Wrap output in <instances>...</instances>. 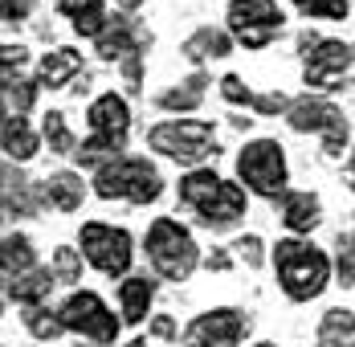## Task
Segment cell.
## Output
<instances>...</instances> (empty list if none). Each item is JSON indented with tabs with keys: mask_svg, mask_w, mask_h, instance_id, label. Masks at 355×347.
<instances>
[{
	"mask_svg": "<svg viewBox=\"0 0 355 347\" xmlns=\"http://www.w3.org/2000/svg\"><path fill=\"white\" fill-rule=\"evenodd\" d=\"M274 270H278V286L286 290V298L294 303H311L327 290V278H331V262L319 245L311 242H278L274 245Z\"/></svg>",
	"mask_w": 355,
	"mask_h": 347,
	"instance_id": "cell-1",
	"label": "cell"
},
{
	"mask_svg": "<svg viewBox=\"0 0 355 347\" xmlns=\"http://www.w3.org/2000/svg\"><path fill=\"white\" fill-rule=\"evenodd\" d=\"M180 201L192 208L209 229H225L237 217H245V192L229 180H220L213 168H196L180 180Z\"/></svg>",
	"mask_w": 355,
	"mask_h": 347,
	"instance_id": "cell-2",
	"label": "cell"
},
{
	"mask_svg": "<svg viewBox=\"0 0 355 347\" xmlns=\"http://www.w3.org/2000/svg\"><path fill=\"white\" fill-rule=\"evenodd\" d=\"M94 192L103 201H131V205H151L164 192L159 172L139 160V155H114L94 172Z\"/></svg>",
	"mask_w": 355,
	"mask_h": 347,
	"instance_id": "cell-3",
	"label": "cell"
},
{
	"mask_svg": "<svg viewBox=\"0 0 355 347\" xmlns=\"http://www.w3.org/2000/svg\"><path fill=\"white\" fill-rule=\"evenodd\" d=\"M90 139L82 143V151H73L86 168L90 164H98L103 168V160H114L119 151H123V143H127V127H131V110H127V103L110 90V94H103V99H94L90 103Z\"/></svg>",
	"mask_w": 355,
	"mask_h": 347,
	"instance_id": "cell-4",
	"label": "cell"
},
{
	"mask_svg": "<svg viewBox=\"0 0 355 347\" xmlns=\"http://www.w3.org/2000/svg\"><path fill=\"white\" fill-rule=\"evenodd\" d=\"M147 257H151V270L168 282H184V278L196 270L200 262V249L192 242V233L172 221V217H159L151 229H147Z\"/></svg>",
	"mask_w": 355,
	"mask_h": 347,
	"instance_id": "cell-5",
	"label": "cell"
},
{
	"mask_svg": "<svg viewBox=\"0 0 355 347\" xmlns=\"http://www.w3.org/2000/svg\"><path fill=\"white\" fill-rule=\"evenodd\" d=\"M147 143H151V151L192 168L216 151V131L213 123H200V119H168L147 131Z\"/></svg>",
	"mask_w": 355,
	"mask_h": 347,
	"instance_id": "cell-6",
	"label": "cell"
},
{
	"mask_svg": "<svg viewBox=\"0 0 355 347\" xmlns=\"http://www.w3.org/2000/svg\"><path fill=\"white\" fill-rule=\"evenodd\" d=\"M237 176L245 180L253 192L278 201L286 196V151L278 139H253L245 151L237 155Z\"/></svg>",
	"mask_w": 355,
	"mask_h": 347,
	"instance_id": "cell-7",
	"label": "cell"
},
{
	"mask_svg": "<svg viewBox=\"0 0 355 347\" xmlns=\"http://www.w3.org/2000/svg\"><path fill=\"white\" fill-rule=\"evenodd\" d=\"M298 49H302V58H306V69H302L306 86H327V90H335L355 62V49L347 41H322V37H315V33L298 37Z\"/></svg>",
	"mask_w": 355,
	"mask_h": 347,
	"instance_id": "cell-8",
	"label": "cell"
},
{
	"mask_svg": "<svg viewBox=\"0 0 355 347\" xmlns=\"http://www.w3.org/2000/svg\"><path fill=\"white\" fill-rule=\"evenodd\" d=\"M82 253L94 270H103L107 278L127 274L131 266V237L127 229H114V225H103V221H86L82 225Z\"/></svg>",
	"mask_w": 355,
	"mask_h": 347,
	"instance_id": "cell-9",
	"label": "cell"
},
{
	"mask_svg": "<svg viewBox=\"0 0 355 347\" xmlns=\"http://www.w3.org/2000/svg\"><path fill=\"white\" fill-rule=\"evenodd\" d=\"M282 21L286 17L274 0H233L229 4V29L249 49L270 45L274 37L282 33Z\"/></svg>",
	"mask_w": 355,
	"mask_h": 347,
	"instance_id": "cell-10",
	"label": "cell"
},
{
	"mask_svg": "<svg viewBox=\"0 0 355 347\" xmlns=\"http://www.w3.org/2000/svg\"><path fill=\"white\" fill-rule=\"evenodd\" d=\"M286 115H290L294 131H319L327 155H343L347 123H343V110L335 103H327V99H298V103H290Z\"/></svg>",
	"mask_w": 355,
	"mask_h": 347,
	"instance_id": "cell-11",
	"label": "cell"
},
{
	"mask_svg": "<svg viewBox=\"0 0 355 347\" xmlns=\"http://www.w3.org/2000/svg\"><path fill=\"white\" fill-rule=\"evenodd\" d=\"M58 314H62L66 331H78V335H86V339H94V344H114V339H119V319H114V314L107 311V303H103L98 294H90V290L70 294Z\"/></svg>",
	"mask_w": 355,
	"mask_h": 347,
	"instance_id": "cell-12",
	"label": "cell"
},
{
	"mask_svg": "<svg viewBox=\"0 0 355 347\" xmlns=\"http://www.w3.org/2000/svg\"><path fill=\"white\" fill-rule=\"evenodd\" d=\"M249 331V319L233 307H216V311L196 314L184 331V344L188 347H237L241 335Z\"/></svg>",
	"mask_w": 355,
	"mask_h": 347,
	"instance_id": "cell-13",
	"label": "cell"
},
{
	"mask_svg": "<svg viewBox=\"0 0 355 347\" xmlns=\"http://www.w3.org/2000/svg\"><path fill=\"white\" fill-rule=\"evenodd\" d=\"M58 8L73 21V29L82 37H103L107 33V4L103 0H58Z\"/></svg>",
	"mask_w": 355,
	"mask_h": 347,
	"instance_id": "cell-14",
	"label": "cell"
},
{
	"mask_svg": "<svg viewBox=\"0 0 355 347\" xmlns=\"http://www.w3.org/2000/svg\"><path fill=\"white\" fill-rule=\"evenodd\" d=\"M53 282H58L53 270H29V274H21V278H8L4 282V294L17 298L21 307H41V298H49Z\"/></svg>",
	"mask_w": 355,
	"mask_h": 347,
	"instance_id": "cell-15",
	"label": "cell"
},
{
	"mask_svg": "<svg viewBox=\"0 0 355 347\" xmlns=\"http://www.w3.org/2000/svg\"><path fill=\"white\" fill-rule=\"evenodd\" d=\"M41 196H45L53 208H62V212H78V208H82V196H86L82 176H73V172L49 176V180L41 184Z\"/></svg>",
	"mask_w": 355,
	"mask_h": 347,
	"instance_id": "cell-16",
	"label": "cell"
},
{
	"mask_svg": "<svg viewBox=\"0 0 355 347\" xmlns=\"http://www.w3.org/2000/svg\"><path fill=\"white\" fill-rule=\"evenodd\" d=\"M98 53L107 58V62H127V58H139V33L119 17V21H110L107 25V33L98 37Z\"/></svg>",
	"mask_w": 355,
	"mask_h": 347,
	"instance_id": "cell-17",
	"label": "cell"
},
{
	"mask_svg": "<svg viewBox=\"0 0 355 347\" xmlns=\"http://www.w3.org/2000/svg\"><path fill=\"white\" fill-rule=\"evenodd\" d=\"M282 221H286V229H294V233H311L322 221L319 201H315L311 192H286L282 196Z\"/></svg>",
	"mask_w": 355,
	"mask_h": 347,
	"instance_id": "cell-18",
	"label": "cell"
},
{
	"mask_svg": "<svg viewBox=\"0 0 355 347\" xmlns=\"http://www.w3.org/2000/svg\"><path fill=\"white\" fill-rule=\"evenodd\" d=\"M319 347H355V311L335 307L319 323Z\"/></svg>",
	"mask_w": 355,
	"mask_h": 347,
	"instance_id": "cell-19",
	"label": "cell"
},
{
	"mask_svg": "<svg viewBox=\"0 0 355 347\" xmlns=\"http://www.w3.org/2000/svg\"><path fill=\"white\" fill-rule=\"evenodd\" d=\"M151 298H155V282H147V278H127L119 286V303H123V319L127 323H143Z\"/></svg>",
	"mask_w": 355,
	"mask_h": 347,
	"instance_id": "cell-20",
	"label": "cell"
},
{
	"mask_svg": "<svg viewBox=\"0 0 355 347\" xmlns=\"http://www.w3.org/2000/svg\"><path fill=\"white\" fill-rule=\"evenodd\" d=\"M73 74H82V58H78L73 49H53V53L41 58V82H45L49 90L66 86Z\"/></svg>",
	"mask_w": 355,
	"mask_h": 347,
	"instance_id": "cell-21",
	"label": "cell"
},
{
	"mask_svg": "<svg viewBox=\"0 0 355 347\" xmlns=\"http://www.w3.org/2000/svg\"><path fill=\"white\" fill-rule=\"evenodd\" d=\"M229 49H233V41L220 29H196L184 41V58H192V62H200V58H225Z\"/></svg>",
	"mask_w": 355,
	"mask_h": 347,
	"instance_id": "cell-22",
	"label": "cell"
},
{
	"mask_svg": "<svg viewBox=\"0 0 355 347\" xmlns=\"http://www.w3.org/2000/svg\"><path fill=\"white\" fill-rule=\"evenodd\" d=\"M37 151V135L25 127L21 115H4V155L8 160H29Z\"/></svg>",
	"mask_w": 355,
	"mask_h": 347,
	"instance_id": "cell-23",
	"label": "cell"
},
{
	"mask_svg": "<svg viewBox=\"0 0 355 347\" xmlns=\"http://www.w3.org/2000/svg\"><path fill=\"white\" fill-rule=\"evenodd\" d=\"M29 270H37V266H33V245H29V237H21V233H8V237H4V282H8V278L29 274Z\"/></svg>",
	"mask_w": 355,
	"mask_h": 347,
	"instance_id": "cell-24",
	"label": "cell"
},
{
	"mask_svg": "<svg viewBox=\"0 0 355 347\" xmlns=\"http://www.w3.org/2000/svg\"><path fill=\"white\" fill-rule=\"evenodd\" d=\"M200 99H205V74L188 78L180 90H168V94L159 99V106H164V110H192V106H200Z\"/></svg>",
	"mask_w": 355,
	"mask_h": 347,
	"instance_id": "cell-25",
	"label": "cell"
},
{
	"mask_svg": "<svg viewBox=\"0 0 355 347\" xmlns=\"http://www.w3.org/2000/svg\"><path fill=\"white\" fill-rule=\"evenodd\" d=\"M4 208L17 212V217H29L33 212V201H29V184L12 168H4Z\"/></svg>",
	"mask_w": 355,
	"mask_h": 347,
	"instance_id": "cell-26",
	"label": "cell"
},
{
	"mask_svg": "<svg viewBox=\"0 0 355 347\" xmlns=\"http://www.w3.org/2000/svg\"><path fill=\"white\" fill-rule=\"evenodd\" d=\"M41 135L49 143V151H58V155L73 151V135H70V127H66V115H62V110H49V115H45Z\"/></svg>",
	"mask_w": 355,
	"mask_h": 347,
	"instance_id": "cell-27",
	"label": "cell"
},
{
	"mask_svg": "<svg viewBox=\"0 0 355 347\" xmlns=\"http://www.w3.org/2000/svg\"><path fill=\"white\" fill-rule=\"evenodd\" d=\"M25 327L33 331L37 339H58V335L66 331L62 314H49L45 307H29V311H25Z\"/></svg>",
	"mask_w": 355,
	"mask_h": 347,
	"instance_id": "cell-28",
	"label": "cell"
},
{
	"mask_svg": "<svg viewBox=\"0 0 355 347\" xmlns=\"http://www.w3.org/2000/svg\"><path fill=\"white\" fill-rule=\"evenodd\" d=\"M53 274H58V282H78L82 278V253L70 245L53 249Z\"/></svg>",
	"mask_w": 355,
	"mask_h": 347,
	"instance_id": "cell-29",
	"label": "cell"
},
{
	"mask_svg": "<svg viewBox=\"0 0 355 347\" xmlns=\"http://www.w3.org/2000/svg\"><path fill=\"white\" fill-rule=\"evenodd\" d=\"M306 17H331V21H343L347 17V0H294Z\"/></svg>",
	"mask_w": 355,
	"mask_h": 347,
	"instance_id": "cell-30",
	"label": "cell"
},
{
	"mask_svg": "<svg viewBox=\"0 0 355 347\" xmlns=\"http://www.w3.org/2000/svg\"><path fill=\"white\" fill-rule=\"evenodd\" d=\"M220 94L229 99V103H237V106H253L257 103V94L249 90L245 82L237 78V74H229V78H220Z\"/></svg>",
	"mask_w": 355,
	"mask_h": 347,
	"instance_id": "cell-31",
	"label": "cell"
},
{
	"mask_svg": "<svg viewBox=\"0 0 355 347\" xmlns=\"http://www.w3.org/2000/svg\"><path fill=\"white\" fill-rule=\"evenodd\" d=\"M4 94H8V103H17V115L21 110H29L37 99V82H8L4 86Z\"/></svg>",
	"mask_w": 355,
	"mask_h": 347,
	"instance_id": "cell-32",
	"label": "cell"
},
{
	"mask_svg": "<svg viewBox=\"0 0 355 347\" xmlns=\"http://www.w3.org/2000/svg\"><path fill=\"white\" fill-rule=\"evenodd\" d=\"M339 278L343 286H355V233L339 242Z\"/></svg>",
	"mask_w": 355,
	"mask_h": 347,
	"instance_id": "cell-33",
	"label": "cell"
},
{
	"mask_svg": "<svg viewBox=\"0 0 355 347\" xmlns=\"http://www.w3.org/2000/svg\"><path fill=\"white\" fill-rule=\"evenodd\" d=\"M37 0H0V8H4V21L8 25H17V21H25L29 12H33Z\"/></svg>",
	"mask_w": 355,
	"mask_h": 347,
	"instance_id": "cell-34",
	"label": "cell"
},
{
	"mask_svg": "<svg viewBox=\"0 0 355 347\" xmlns=\"http://www.w3.org/2000/svg\"><path fill=\"white\" fill-rule=\"evenodd\" d=\"M21 62H25V49L21 45H4V82L12 78V66L21 69Z\"/></svg>",
	"mask_w": 355,
	"mask_h": 347,
	"instance_id": "cell-35",
	"label": "cell"
},
{
	"mask_svg": "<svg viewBox=\"0 0 355 347\" xmlns=\"http://www.w3.org/2000/svg\"><path fill=\"white\" fill-rule=\"evenodd\" d=\"M237 249H241V257H245L249 266H261V242H257V237H245V242H237Z\"/></svg>",
	"mask_w": 355,
	"mask_h": 347,
	"instance_id": "cell-36",
	"label": "cell"
},
{
	"mask_svg": "<svg viewBox=\"0 0 355 347\" xmlns=\"http://www.w3.org/2000/svg\"><path fill=\"white\" fill-rule=\"evenodd\" d=\"M151 335H159V339H172V335H176V323H172L168 314H159V319L151 323Z\"/></svg>",
	"mask_w": 355,
	"mask_h": 347,
	"instance_id": "cell-37",
	"label": "cell"
},
{
	"mask_svg": "<svg viewBox=\"0 0 355 347\" xmlns=\"http://www.w3.org/2000/svg\"><path fill=\"white\" fill-rule=\"evenodd\" d=\"M119 4H123V8H127V12H131V8H139L143 0H119Z\"/></svg>",
	"mask_w": 355,
	"mask_h": 347,
	"instance_id": "cell-38",
	"label": "cell"
},
{
	"mask_svg": "<svg viewBox=\"0 0 355 347\" xmlns=\"http://www.w3.org/2000/svg\"><path fill=\"white\" fill-rule=\"evenodd\" d=\"M347 176H352V188H355V151H352V168H347Z\"/></svg>",
	"mask_w": 355,
	"mask_h": 347,
	"instance_id": "cell-39",
	"label": "cell"
},
{
	"mask_svg": "<svg viewBox=\"0 0 355 347\" xmlns=\"http://www.w3.org/2000/svg\"><path fill=\"white\" fill-rule=\"evenodd\" d=\"M127 347H147V344H143V339H131V344H127Z\"/></svg>",
	"mask_w": 355,
	"mask_h": 347,
	"instance_id": "cell-40",
	"label": "cell"
},
{
	"mask_svg": "<svg viewBox=\"0 0 355 347\" xmlns=\"http://www.w3.org/2000/svg\"><path fill=\"white\" fill-rule=\"evenodd\" d=\"M257 347H274V344H257Z\"/></svg>",
	"mask_w": 355,
	"mask_h": 347,
	"instance_id": "cell-41",
	"label": "cell"
}]
</instances>
